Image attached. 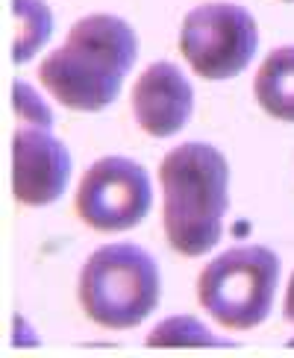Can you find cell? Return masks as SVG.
I'll return each mask as SVG.
<instances>
[{
    "label": "cell",
    "mask_w": 294,
    "mask_h": 358,
    "mask_svg": "<svg viewBox=\"0 0 294 358\" xmlns=\"http://www.w3.org/2000/svg\"><path fill=\"white\" fill-rule=\"evenodd\" d=\"M12 62H29L53 36V12L44 0H12Z\"/></svg>",
    "instance_id": "obj_10"
},
{
    "label": "cell",
    "mask_w": 294,
    "mask_h": 358,
    "mask_svg": "<svg viewBox=\"0 0 294 358\" xmlns=\"http://www.w3.org/2000/svg\"><path fill=\"white\" fill-rule=\"evenodd\" d=\"M259 48L256 18L235 3H203L180 27V53L203 80H232L253 62Z\"/></svg>",
    "instance_id": "obj_5"
},
{
    "label": "cell",
    "mask_w": 294,
    "mask_h": 358,
    "mask_svg": "<svg viewBox=\"0 0 294 358\" xmlns=\"http://www.w3.org/2000/svg\"><path fill=\"white\" fill-rule=\"evenodd\" d=\"M12 109L27 127L53 129V109L38 97V92L29 83H21V80L12 83Z\"/></svg>",
    "instance_id": "obj_12"
},
{
    "label": "cell",
    "mask_w": 294,
    "mask_h": 358,
    "mask_svg": "<svg viewBox=\"0 0 294 358\" xmlns=\"http://www.w3.org/2000/svg\"><path fill=\"white\" fill-rule=\"evenodd\" d=\"M195 112V88L174 62H153L144 68L132 88V115L153 138H171Z\"/></svg>",
    "instance_id": "obj_8"
},
{
    "label": "cell",
    "mask_w": 294,
    "mask_h": 358,
    "mask_svg": "<svg viewBox=\"0 0 294 358\" xmlns=\"http://www.w3.org/2000/svg\"><path fill=\"white\" fill-rule=\"evenodd\" d=\"M253 94L265 115L294 124V44L276 48L256 71Z\"/></svg>",
    "instance_id": "obj_9"
},
{
    "label": "cell",
    "mask_w": 294,
    "mask_h": 358,
    "mask_svg": "<svg viewBox=\"0 0 294 358\" xmlns=\"http://www.w3.org/2000/svg\"><path fill=\"white\" fill-rule=\"evenodd\" d=\"M283 311H286V320H288V323H294V273H291L288 291H286V306H283Z\"/></svg>",
    "instance_id": "obj_13"
},
{
    "label": "cell",
    "mask_w": 294,
    "mask_h": 358,
    "mask_svg": "<svg viewBox=\"0 0 294 358\" xmlns=\"http://www.w3.org/2000/svg\"><path fill=\"white\" fill-rule=\"evenodd\" d=\"M162 276L153 256L139 244H106L85 259L80 273V306L103 329H136L156 311Z\"/></svg>",
    "instance_id": "obj_3"
},
{
    "label": "cell",
    "mask_w": 294,
    "mask_h": 358,
    "mask_svg": "<svg viewBox=\"0 0 294 358\" xmlns=\"http://www.w3.org/2000/svg\"><path fill=\"white\" fill-rule=\"evenodd\" d=\"M162 227L186 259L206 256L224 235L230 208V162L206 141H186L162 159Z\"/></svg>",
    "instance_id": "obj_2"
},
{
    "label": "cell",
    "mask_w": 294,
    "mask_h": 358,
    "mask_svg": "<svg viewBox=\"0 0 294 358\" xmlns=\"http://www.w3.org/2000/svg\"><path fill=\"white\" fill-rule=\"evenodd\" d=\"M276 285V252L262 244H247L220 252L203 267L197 279V300L224 329L247 332L271 315Z\"/></svg>",
    "instance_id": "obj_4"
},
{
    "label": "cell",
    "mask_w": 294,
    "mask_h": 358,
    "mask_svg": "<svg viewBox=\"0 0 294 358\" xmlns=\"http://www.w3.org/2000/svg\"><path fill=\"white\" fill-rule=\"evenodd\" d=\"M136 59V29L118 15L94 12L80 18L68 38L44 56L38 80L65 109L103 112L121 94Z\"/></svg>",
    "instance_id": "obj_1"
},
{
    "label": "cell",
    "mask_w": 294,
    "mask_h": 358,
    "mask_svg": "<svg viewBox=\"0 0 294 358\" xmlns=\"http://www.w3.org/2000/svg\"><path fill=\"white\" fill-rule=\"evenodd\" d=\"M153 188L147 171L127 156H103L85 171L77 215L94 232H127L147 217Z\"/></svg>",
    "instance_id": "obj_6"
},
{
    "label": "cell",
    "mask_w": 294,
    "mask_h": 358,
    "mask_svg": "<svg viewBox=\"0 0 294 358\" xmlns=\"http://www.w3.org/2000/svg\"><path fill=\"white\" fill-rule=\"evenodd\" d=\"M283 3H294V0H283Z\"/></svg>",
    "instance_id": "obj_14"
},
{
    "label": "cell",
    "mask_w": 294,
    "mask_h": 358,
    "mask_svg": "<svg viewBox=\"0 0 294 358\" xmlns=\"http://www.w3.org/2000/svg\"><path fill=\"white\" fill-rule=\"evenodd\" d=\"M71 179V153L50 129L21 127L12 136V194L15 200L41 208L65 194Z\"/></svg>",
    "instance_id": "obj_7"
},
{
    "label": "cell",
    "mask_w": 294,
    "mask_h": 358,
    "mask_svg": "<svg viewBox=\"0 0 294 358\" xmlns=\"http://www.w3.org/2000/svg\"><path fill=\"white\" fill-rule=\"evenodd\" d=\"M220 341L191 315H176L162 320L147 335V347H218Z\"/></svg>",
    "instance_id": "obj_11"
}]
</instances>
